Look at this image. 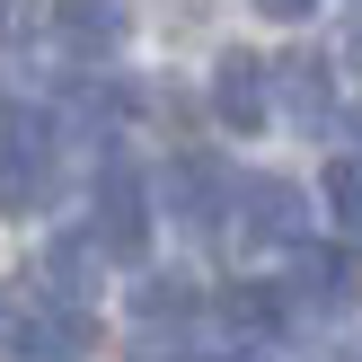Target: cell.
I'll use <instances>...</instances> for the list:
<instances>
[{
	"label": "cell",
	"mask_w": 362,
	"mask_h": 362,
	"mask_svg": "<svg viewBox=\"0 0 362 362\" xmlns=\"http://www.w3.org/2000/svg\"><path fill=\"white\" fill-rule=\"evenodd\" d=\"M230 221L257 247H300L310 239V204H300V186H283V177H239V186H230Z\"/></svg>",
	"instance_id": "cell-1"
},
{
	"label": "cell",
	"mask_w": 362,
	"mask_h": 362,
	"mask_svg": "<svg viewBox=\"0 0 362 362\" xmlns=\"http://www.w3.org/2000/svg\"><path fill=\"white\" fill-rule=\"evenodd\" d=\"M88 239H98L115 265H133L141 247H151V194H141L133 168H106L98 177V221H88Z\"/></svg>",
	"instance_id": "cell-2"
},
{
	"label": "cell",
	"mask_w": 362,
	"mask_h": 362,
	"mask_svg": "<svg viewBox=\"0 0 362 362\" xmlns=\"http://www.w3.org/2000/svg\"><path fill=\"white\" fill-rule=\"evenodd\" d=\"M88 310H71V300H45V310H27L18 318V336H9V354L18 362H80L88 354Z\"/></svg>",
	"instance_id": "cell-3"
},
{
	"label": "cell",
	"mask_w": 362,
	"mask_h": 362,
	"mask_svg": "<svg viewBox=\"0 0 362 362\" xmlns=\"http://www.w3.org/2000/svg\"><path fill=\"white\" fill-rule=\"evenodd\" d=\"M265 80H274V71H265L257 53H221V71H212V115H221L230 133H257V124L274 115Z\"/></svg>",
	"instance_id": "cell-4"
},
{
	"label": "cell",
	"mask_w": 362,
	"mask_h": 362,
	"mask_svg": "<svg viewBox=\"0 0 362 362\" xmlns=\"http://www.w3.org/2000/svg\"><path fill=\"white\" fill-rule=\"evenodd\" d=\"M53 45L98 62V53L124 45V0H53Z\"/></svg>",
	"instance_id": "cell-5"
},
{
	"label": "cell",
	"mask_w": 362,
	"mask_h": 362,
	"mask_svg": "<svg viewBox=\"0 0 362 362\" xmlns=\"http://www.w3.org/2000/svg\"><path fill=\"white\" fill-rule=\"evenodd\" d=\"M168 212L186 230H221L230 221V177L212 168V159H177L168 168Z\"/></svg>",
	"instance_id": "cell-6"
},
{
	"label": "cell",
	"mask_w": 362,
	"mask_h": 362,
	"mask_svg": "<svg viewBox=\"0 0 362 362\" xmlns=\"http://www.w3.org/2000/svg\"><path fill=\"white\" fill-rule=\"evenodd\" d=\"M274 80H283V115H292L300 133H318V124L336 115V80H327V62H318V53H292V62H274Z\"/></svg>",
	"instance_id": "cell-7"
},
{
	"label": "cell",
	"mask_w": 362,
	"mask_h": 362,
	"mask_svg": "<svg viewBox=\"0 0 362 362\" xmlns=\"http://www.w3.org/2000/svg\"><path fill=\"white\" fill-rule=\"evenodd\" d=\"M98 257H106L98 239H53L45 247V292L71 300V310H88V300H98Z\"/></svg>",
	"instance_id": "cell-8"
},
{
	"label": "cell",
	"mask_w": 362,
	"mask_h": 362,
	"mask_svg": "<svg viewBox=\"0 0 362 362\" xmlns=\"http://www.w3.org/2000/svg\"><path fill=\"white\" fill-rule=\"evenodd\" d=\"M345 292H354V257H336V247H300V265H292V300L336 310Z\"/></svg>",
	"instance_id": "cell-9"
},
{
	"label": "cell",
	"mask_w": 362,
	"mask_h": 362,
	"mask_svg": "<svg viewBox=\"0 0 362 362\" xmlns=\"http://www.w3.org/2000/svg\"><path fill=\"white\" fill-rule=\"evenodd\" d=\"M221 318L239 336H274L283 318H292V292H274V283H230V292H221Z\"/></svg>",
	"instance_id": "cell-10"
},
{
	"label": "cell",
	"mask_w": 362,
	"mask_h": 362,
	"mask_svg": "<svg viewBox=\"0 0 362 362\" xmlns=\"http://www.w3.org/2000/svg\"><path fill=\"white\" fill-rule=\"evenodd\" d=\"M186 318H194V283L186 274H151V283H141V292H133V327H186Z\"/></svg>",
	"instance_id": "cell-11"
},
{
	"label": "cell",
	"mask_w": 362,
	"mask_h": 362,
	"mask_svg": "<svg viewBox=\"0 0 362 362\" xmlns=\"http://www.w3.org/2000/svg\"><path fill=\"white\" fill-rule=\"evenodd\" d=\"M327 212H336L345 239H362V159H336L327 168Z\"/></svg>",
	"instance_id": "cell-12"
},
{
	"label": "cell",
	"mask_w": 362,
	"mask_h": 362,
	"mask_svg": "<svg viewBox=\"0 0 362 362\" xmlns=\"http://www.w3.org/2000/svg\"><path fill=\"white\" fill-rule=\"evenodd\" d=\"M247 9H257V18H283V27H292V18H310L318 0H247Z\"/></svg>",
	"instance_id": "cell-13"
},
{
	"label": "cell",
	"mask_w": 362,
	"mask_h": 362,
	"mask_svg": "<svg viewBox=\"0 0 362 362\" xmlns=\"http://www.w3.org/2000/svg\"><path fill=\"white\" fill-rule=\"evenodd\" d=\"M9 336H18V318H9V310H0V354H9Z\"/></svg>",
	"instance_id": "cell-14"
},
{
	"label": "cell",
	"mask_w": 362,
	"mask_h": 362,
	"mask_svg": "<svg viewBox=\"0 0 362 362\" xmlns=\"http://www.w3.org/2000/svg\"><path fill=\"white\" fill-rule=\"evenodd\" d=\"M345 53H354V62H362V27H345Z\"/></svg>",
	"instance_id": "cell-15"
},
{
	"label": "cell",
	"mask_w": 362,
	"mask_h": 362,
	"mask_svg": "<svg viewBox=\"0 0 362 362\" xmlns=\"http://www.w3.org/2000/svg\"><path fill=\"white\" fill-rule=\"evenodd\" d=\"M354 141H362V106H354Z\"/></svg>",
	"instance_id": "cell-16"
}]
</instances>
